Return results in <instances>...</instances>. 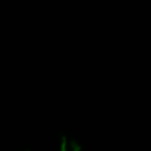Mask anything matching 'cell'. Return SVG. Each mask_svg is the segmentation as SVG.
I'll return each mask as SVG.
<instances>
[{"instance_id": "6da1fadb", "label": "cell", "mask_w": 151, "mask_h": 151, "mask_svg": "<svg viewBox=\"0 0 151 151\" xmlns=\"http://www.w3.org/2000/svg\"><path fill=\"white\" fill-rule=\"evenodd\" d=\"M60 151H81V146L76 139L63 136L60 140Z\"/></svg>"}, {"instance_id": "7a4b0ae2", "label": "cell", "mask_w": 151, "mask_h": 151, "mask_svg": "<svg viewBox=\"0 0 151 151\" xmlns=\"http://www.w3.org/2000/svg\"><path fill=\"white\" fill-rule=\"evenodd\" d=\"M24 151H29V150H24Z\"/></svg>"}]
</instances>
